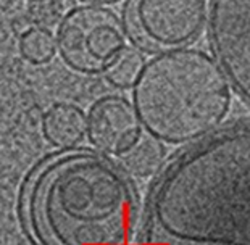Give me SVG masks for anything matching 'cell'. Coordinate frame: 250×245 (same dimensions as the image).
Here are the masks:
<instances>
[{"mask_svg":"<svg viewBox=\"0 0 250 245\" xmlns=\"http://www.w3.org/2000/svg\"><path fill=\"white\" fill-rule=\"evenodd\" d=\"M139 245H250V118L226 122L163 164Z\"/></svg>","mask_w":250,"mask_h":245,"instance_id":"obj_1","label":"cell"},{"mask_svg":"<svg viewBox=\"0 0 250 245\" xmlns=\"http://www.w3.org/2000/svg\"><path fill=\"white\" fill-rule=\"evenodd\" d=\"M21 220L34 245H127L137 225L136 189L107 155L70 148L28 174Z\"/></svg>","mask_w":250,"mask_h":245,"instance_id":"obj_2","label":"cell"},{"mask_svg":"<svg viewBox=\"0 0 250 245\" xmlns=\"http://www.w3.org/2000/svg\"><path fill=\"white\" fill-rule=\"evenodd\" d=\"M232 87L220 65L199 49L150 58L132 86V106L146 134L169 145H190L225 124Z\"/></svg>","mask_w":250,"mask_h":245,"instance_id":"obj_3","label":"cell"},{"mask_svg":"<svg viewBox=\"0 0 250 245\" xmlns=\"http://www.w3.org/2000/svg\"><path fill=\"white\" fill-rule=\"evenodd\" d=\"M123 24L132 47L146 53L188 49L207 29L205 0H127Z\"/></svg>","mask_w":250,"mask_h":245,"instance_id":"obj_4","label":"cell"},{"mask_svg":"<svg viewBox=\"0 0 250 245\" xmlns=\"http://www.w3.org/2000/svg\"><path fill=\"white\" fill-rule=\"evenodd\" d=\"M123 20L105 7L81 5L60 21L57 50L70 70L79 74H102L126 49Z\"/></svg>","mask_w":250,"mask_h":245,"instance_id":"obj_5","label":"cell"},{"mask_svg":"<svg viewBox=\"0 0 250 245\" xmlns=\"http://www.w3.org/2000/svg\"><path fill=\"white\" fill-rule=\"evenodd\" d=\"M207 37L232 90L250 106V0H208Z\"/></svg>","mask_w":250,"mask_h":245,"instance_id":"obj_6","label":"cell"},{"mask_svg":"<svg viewBox=\"0 0 250 245\" xmlns=\"http://www.w3.org/2000/svg\"><path fill=\"white\" fill-rule=\"evenodd\" d=\"M142 134L134 106L125 97L105 95L90 106L87 113V139L105 155L123 157Z\"/></svg>","mask_w":250,"mask_h":245,"instance_id":"obj_7","label":"cell"},{"mask_svg":"<svg viewBox=\"0 0 250 245\" xmlns=\"http://www.w3.org/2000/svg\"><path fill=\"white\" fill-rule=\"evenodd\" d=\"M42 134L57 148H76L87 136V115L73 103L52 105L42 116Z\"/></svg>","mask_w":250,"mask_h":245,"instance_id":"obj_8","label":"cell"},{"mask_svg":"<svg viewBox=\"0 0 250 245\" xmlns=\"http://www.w3.org/2000/svg\"><path fill=\"white\" fill-rule=\"evenodd\" d=\"M163 143L148 134H142L141 139L121 157L125 171L136 178H150L163 168Z\"/></svg>","mask_w":250,"mask_h":245,"instance_id":"obj_9","label":"cell"},{"mask_svg":"<svg viewBox=\"0 0 250 245\" xmlns=\"http://www.w3.org/2000/svg\"><path fill=\"white\" fill-rule=\"evenodd\" d=\"M146 60L141 50L136 47L126 49L115 58V61L105 71V79L116 89H129L136 84L137 78L142 71Z\"/></svg>","mask_w":250,"mask_h":245,"instance_id":"obj_10","label":"cell"},{"mask_svg":"<svg viewBox=\"0 0 250 245\" xmlns=\"http://www.w3.org/2000/svg\"><path fill=\"white\" fill-rule=\"evenodd\" d=\"M20 50L33 65H45L57 53V41L50 31L44 28H31L20 37Z\"/></svg>","mask_w":250,"mask_h":245,"instance_id":"obj_11","label":"cell"},{"mask_svg":"<svg viewBox=\"0 0 250 245\" xmlns=\"http://www.w3.org/2000/svg\"><path fill=\"white\" fill-rule=\"evenodd\" d=\"M62 15V3L58 0H36L33 8V18L39 24L37 28H49L58 21Z\"/></svg>","mask_w":250,"mask_h":245,"instance_id":"obj_12","label":"cell"},{"mask_svg":"<svg viewBox=\"0 0 250 245\" xmlns=\"http://www.w3.org/2000/svg\"><path fill=\"white\" fill-rule=\"evenodd\" d=\"M83 5H90V7H111V5H118L125 0H78Z\"/></svg>","mask_w":250,"mask_h":245,"instance_id":"obj_13","label":"cell"},{"mask_svg":"<svg viewBox=\"0 0 250 245\" xmlns=\"http://www.w3.org/2000/svg\"><path fill=\"white\" fill-rule=\"evenodd\" d=\"M31 2H36V0H31Z\"/></svg>","mask_w":250,"mask_h":245,"instance_id":"obj_14","label":"cell"}]
</instances>
